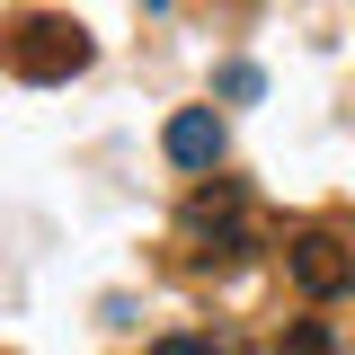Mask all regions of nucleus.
<instances>
[{"label": "nucleus", "mask_w": 355, "mask_h": 355, "mask_svg": "<svg viewBox=\"0 0 355 355\" xmlns=\"http://www.w3.org/2000/svg\"><path fill=\"white\" fill-rule=\"evenodd\" d=\"M0 62L18 71V80H71V71H89V36L71 27V18H53V9H27V18H9V36H0Z\"/></svg>", "instance_id": "nucleus-1"}, {"label": "nucleus", "mask_w": 355, "mask_h": 355, "mask_svg": "<svg viewBox=\"0 0 355 355\" xmlns=\"http://www.w3.org/2000/svg\"><path fill=\"white\" fill-rule=\"evenodd\" d=\"M284 275L302 284L311 302H329V293H347V284H355V249L338 240V231H302V240L284 249Z\"/></svg>", "instance_id": "nucleus-2"}, {"label": "nucleus", "mask_w": 355, "mask_h": 355, "mask_svg": "<svg viewBox=\"0 0 355 355\" xmlns=\"http://www.w3.org/2000/svg\"><path fill=\"white\" fill-rule=\"evenodd\" d=\"M187 231L214 240L222 258H249V249H258V231L240 222V187H196V196H187Z\"/></svg>", "instance_id": "nucleus-3"}, {"label": "nucleus", "mask_w": 355, "mask_h": 355, "mask_svg": "<svg viewBox=\"0 0 355 355\" xmlns=\"http://www.w3.org/2000/svg\"><path fill=\"white\" fill-rule=\"evenodd\" d=\"M160 142H169L178 169H214V160H222V116H214V107H178Z\"/></svg>", "instance_id": "nucleus-4"}, {"label": "nucleus", "mask_w": 355, "mask_h": 355, "mask_svg": "<svg viewBox=\"0 0 355 355\" xmlns=\"http://www.w3.org/2000/svg\"><path fill=\"white\" fill-rule=\"evenodd\" d=\"M275 355H338V329H329V320H293Z\"/></svg>", "instance_id": "nucleus-5"}, {"label": "nucleus", "mask_w": 355, "mask_h": 355, "mask_svg": "<svg viewBox=\"0 0 355 355\" xmlns=\"http://www.w3.org/2000/svg\"><path fill=\"white\" fill-rule=\"evenodd\" d=\"M258 89H266L258 62H231V71H222V98H258Z\"/></svg>", "instance_id": "nucleus-6"}, {"label": "nucleus", "mask_w": 355, "mask_h": 355, "mask_svg": "<svg viewBox=\"0 0 355 355\" xmlns=\"http://www.w3.org/2000/svg\"><path fill=\"white\" fill-rule=\"evenodd\" d=\"M151 355H214V347H205V338H160Z\"/></svg>", "instance_id": "nucleus-7"}, {"label": "nucleus", "mask_w": 355, "mask_h": 355, "mask_svg": "<svg viewBox=\"0 0 355 355\" xmlns=\"http://www.w3.org/2000/svg\"><path fill=\"white\" fill-rule=\"evenodd\" d=\"M151 9H169V0H151Z\"/></svg>", "instance_id": "nucleus-8"}]
</instances>
